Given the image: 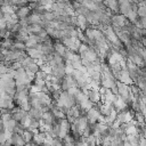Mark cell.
Listing matches in <instances>:
<instances>
[{
	"instance_id": "obj_21",
	"label": "cell",
	"mask_w": 146,
	"mask_h": 146,
	"mask_svg": "<svg viewBox=\"0 0 146 146\" xmlns=\"http://www.w3.org/2000/svg\"><path fill=\"white\" fill-rule=\"evenodd\" d=\"M0 9H1V11L3 14H14L16 11L17 7H15V6L10 5V3H2L0 6Z\"/></svg>"
},
{
	"instance_id": "obj_14",
	"label": "cell",
	"mask_w": 146,
	"mask_h": 146,
	"mask_svg": "<svg viewBox=\"0 0 146 146\" xmlns=\"http://www.w3.org/2000/svg\"><path fill=\"white\" fill-rule=\"evenodd\" d=\"M75 17H76V26L80 27L82 31H84L88 27V23H87L86 16L81 15V14H78V15H75Z\"/></svg>"
},
{
	"instance_id": "obj_20",
	"label": "cell",
	"mask_w": 146,
	"mask_h": 146,
	"mask_svg": "<svg viewBox=\"0 0 146 146\" xmlns=\"http://www.w3.org/2000/svg\"><path fill=\"white\" fill-rule=\"evenodd\" d=\"M130 146H138V141H139V135L136 133V135H127L125 138H124ZM123 139V140H124Z\"/></svg>"
},
{
	"instance_id": "obj_35",
	"label": "cell",
	"mask_w": 146,
	"mask_h": 146,
	"mask_svg": "<svg viewBox=\"0 0 146 146\" xmlns=\"http://www.w3.org/2000/svg\"><path fill=\"white\" fill-rule=\"evenodd\" d=\"M92 2H95V3H99V2H102L103 0H91Z\"/></svg>"
},
{
	"instance_id": "obj_31",
	"label": "cell",
	"mask_w": 146,
	"mask_h": 146,
	"mask_svg": "<svg viewBox=\"0 0 146 146\" xmlns=\"http://www.w3.org/2000/svg\"><path fill=\"white\" fill-rule=\"evenodd\" d=\"M132 119L136 120V121L139 122V123L145 122V115H144L143 113H140L139 111H133V117H132Z\"/></svg>"
},
{
	"instance_id": "obj_4",
	"label": "cell",
	"mask_w": 146,
	"mask_h": 146,
	"mask_svg": "<svg viewBox=\"0 0 146 146\" xmlns=\"http://www.w3.org/2000/svg\"><path fill=\"white\" fill-rule=\"evenodd\" d=\"M99 110H98V106L96 105V104H94V106L90 108V110H88L87 112H86V117H87V120H88V123L89 124H94V123H96L97 121H98V116H99Z\"/></svg>"
},
{
	"instance_id": "obj_30",
	"label": "cell",
	"mask_w": 146,
	"mask_h": 146,
	"mask_svg": "<svg viewBox=\"0 0 146 146\" xmlns=\"http://www.w3.org/2000/svg\"><path fill=\"white\" fill-rule=\"evenodd\" d=\"M10 50H26V47H25V43L24 42L14 40V43H13Z\"/></svg>"
},
{
	"instance_id": "obj_36",
	"label": "cell",
	"mask_w": 146,
	"mask_h": 146,
	"mask_svg": "<svg viewBox=\"0 0 146 146\" xmlns=\"http://www.w3.org/2000/svg\"><path fill=\"white\" fill-rule=\"evenodd\" d=\"M3 17V13L1 11V9H0V18H2Z\"/></svg>"
},
{
	"instance_id": "obj_19",
	"label": "cell",
	"mask_w": 146,
	"mask_h": 146,
	"mask_svg": "<svg viewBox=\"0 0 146 146\" xmlns=\"http://www.w3.org/2000/svg\"><path fill=\"white\" fill-rule=\"evenodd\" d=\"M26 31H27V33L29 34H36L41 29H43L40 24H38V23H33V24H29L26 27Z\"/></svg>"
},
{
	"instance_id": "obj_12",
	"label": "cell",
	"mask_w": 146,
	"mask_h": 146,
	"mask_svg": "<svg viewBox=\"0 0 146 146\" xmlns=\"http://www.w3.org/2000/svg\"><path fill=\"white\" fill-rule=\"evenodd\" d=\"M50 112L52 113V115H54V117H55L56 120H60V119L66 117V116H65V112H64V110L60 108V107H58L57 105H55V103L51 105V107H50Z\"/></svg>"
},
{
	"instance_id": "obj_25",
	"label": "cell",
	"mask_w": 146,
	"mask_h": 146,
	"mask_svg": "<svg viewBox=\"0 0 146 146\" xmlns=\"http://www.w3.org/2000/svg\"><path fill=\"white\" fill-rule=\"evenodd\" d=\"M31 120H32V116H31V115L29 114V112L26 111V112L24 113V115L22 116V119L19 120V123H21V124H22V125H23V127L26 129V128L30 125V123H31Z\"/></svg>"
},
{
	"instance_id": "obj_29",
	"label": "cell",
	"mask_w": 146,
	"mask_h": 146,
	"mask_svg": "<svg viewBox=\"0 0 146 146\" xmlns=\"http://www.w3.org/2000/svg\"><path fill=\"white\" fill-rule=\"evenodd\" d=\"M22 137H23V139H24L25 144H29V143L32 140V137H33V132L26 128V129H24V131H23V133H22Z\"/></svg>"
},
{
	"instance_id": "obj_1",
	"label": "cell",
	"mask_w": 146,
	"mask_h": 146,
	"mask_svg": "<svg viewBox=\"0 0 146 146\" xmlns=\"http://www.w3.org/2000/svg\"><path fill=\"white\" fill-rule=\"evenodd\" d=\"M55 105H57L58 107L63 108L64 112H66L67 108L72 107L73 105H76L75 104V99L73 96L68 95L66 90H62V92L59 94L58 98L55 100Z\"/></svg>"
},
{
	"instance_id": "obj_32",
	"label": "cell",
	"mask_w": 146,
	"mask_h": 146,
	"mask_svg": "<svg viewBox=\"0 0 146 146\" xmlns=\"http://www.w3.org/2000/svg\"><path fill=\"white\" fill-rule=\"evenodd\" d=\"M24 127L19 123V122H17L16 123V125L14 127V129H13V132H15V133H18V135H22L23 133V131H24Z\"/></svg>"
},
{
	"instance_id": "obj_27",
	"label": "cell",
	"mask_w": 146,
	"mask_h": 146,
	"mask_svg": "<svg viewBox=\"0 0 146 146\" xmlns=\"http://www.w3.org/2000/svg\"><path fill=\"white\" fill-rule=\"evenodd\" d=\"M62 141H63V145H67V146H73V145H75V138H74L72 135H70V132L62 139Z\"/></svg>"
},
{
	"instance_id": "obj_13",
	"label": "cell",
	"mask_w": 146,
	"mask_h": 146,
	"mask_svg": "<svg viewBox=\"0 0 146 146\" xmlns=\"http://www.w3.org/2000/svg\"><path fill=\"white\" fill-rule=\"evenodd\" d=\"M42 120H43V122L44 123H47V124H50V125H52L57 120L54 117V115H52V113L50 112V110L49 111H44L43 113H42V117H41Z\"/></svg>"
},
{
	"instance_id": "obj_28",
	"label": "cell",
	"mask_w": 146,
	"mask_h": 146,
	"mask_svg": "<svg viewBox=\"0 0 146 146\" xmlns=\"http://www.w3.org/2000/svg\"><path fill=\"white\" fill-rule=\"evenodd\" d=\"M81 3H82L87 9H89V10H91V11L97 10V3L92 2L91 0H81Z\"/></svg>"
},
{
	"instance_id": "obj_26",
	"label": "cell",
	"mask_w": 146,
	"mask_h": 146,
	"mask_svg": "<svg viewBox=\"0 0 146 146\" xmlns=\"http://www.w3.org/2000/svg\"><path fill=\"white\" fill-rule=\"evenodd\" d=\"M11 141H13L14 145H24L25 144L22 135H18V133H15V132H13V135H11Z\"/></svg>"
},
{
	"instance_id": "obj_7",
	"label": "cell",
	"mask_w": 146,
	"mask_h": 146,
	"mask_svg": "<svg viewBox=\"0 0 146 146\" xmlns=\"http://www.w3.org/2000/svg\"><path fill=\"white\" fill-rule=\"evenodd\" d=\"M112 105H113V107H114L117 112H120V111H122V110H125V108H128V106H129V105L125 103V100H124L121 96H119V95H115Z\"/></svg>"
},
{
	"instance_id": "obj_6",
	"label": "cell",
	"mask_w": 146,
	"mask_h": 146,
	"mask_svg": "<svg viewBox=\"0 0 146 146\" xmlns=\"http://www.w3.org/2000/svg\"><path fill=\"white\" fill-rule=\"evenodd\" d=\"M129 21L127 19V17L120 13H116V14H113L111 16V25H115V26H119V27H122L124 26Z\"/></svg>"
},
{
	"instance_id": "obj_17",
	"label": "cell",
	"mask_w": 146,
	"mask_h": 146,
	"mask_svg": "<svg viewBox=\"0 0 146 146\" xmlns=\"http://www.w3.org/2000/svg\"><path fill=\"white\" fill-rule=\"evenodd\" d=\"M26 54H27V56H30L31 58H33V59H39V58H41V56H42V52L39 50V49H36V48H26Z\"/></svg>"
},
{
	"instance_id": "obj_2",
	"label": "cell",
	"mask_w": 146,
	"mask_h": 146,
	"mask_svg": "<svg viewBox=\"0 0 146 146\" xmlns=\"http://www.w3.org/2000/svg\"><path fill=\"white\" fill-rule=\"evenodd\" d=\"M115 84H116V88H117V95L121 96L125 100V103L128 105H130V103L135 99L133 96H132V94H131V91H130V84L122 83V82H120L117 80H116Z\"/></svg>"
},
{
	"instance_id": "obj_16",
	"label": "cell",
	"mask_w": 146,
	"mask_h": 146,
	"mask_svg": "<svg viewBox=\"0 0 146 146\" xmlns=\"http://www.w3.org/2000/svg\"><path fill=\"white\" fill-rule=\"evenodd\" d=\"M66 47L59 41V40H57L56 42H54V51H56L58 55H60L63 58H64V55H65V51H66Z\"/></svg>"
},
{
	"instance_id": "obj_24",
	"label": "cell",
	"mask_w": 146,
	"mask_h": 146,
	"mask_svg": "<svg viewBox=\"0 0 146 146\" xmlns=\"http://www.w3.org/2000/svg\"><path fill=\"white\" fill-rule=\"evenodd\" d=\"M29 114L33 117V119H35V120H40L41 117H42V110H40V108H33V107H31L29 111Z\"/></svg>"
},
{
	"instance_id": "obj_33",
	"label": "cell",
	"mask_w": 146,
	"mask_h": 146,
	"mask_svg": "<svg viewBox=\"0 0 146 146\" xmlns=\"http://www.w3.org/2000/svg\"><path fill=\"white\" fill-rule=\"evenodd\" d=\"M26 68H27V70H30V71H31V72H33V73H35V72H38V71L40 70V67H39V65H38V63H36L35 60H34L33 63H31Z\"/></svg>"
},
{
	"instance_id": "obj_22",
	"label": "cell",
	"mask_w": 146,
	"mask_h": 146,
	"mask_svg": "<svg viewBox=\"0 0 146 146\" xmlns=\"http://www.w3.org/2000/svg\"><path fill=\"white\" fill-rule=\"evenodd\" d=\"M133 83L139 88V90H141V91H145V90H146V76L138 75L137 80H136Z\"/></svg>"
},
{
	"instance_id": "obj_23",
	"label": "cell",
	"mask_w": 146,
	"mask_h": 146,
	"mask_svg": "<svg viewBox=\"0 0 146 146\" xmlns=\"http://www.w3.org/2000/svg\"><path fill=\"white\" fill-rule=\"evenodd\" d=\"M24 43H25L26 48H35V46L38 43V39L35 38L34 34H29V38Z\"/></svg>"
},
{
	"instance_id": "obj_18",
	"label": "cell",
	"mask_w": 146,
	"mask_h": 146,
	"mask_svg": "<svg viewBox=\"0 0 146 146\" xmlns=\"http://www.w3.org/2000/svg\"><path fill=\"white\" fill-rule=\"evenodd\" d=\"M26 21H27V23L29 24H33V23H38V24H40L41 23V15H38V14H35V13H30L29 15H27V17H26Z\"/></svg>"
},
{
	"instance_id": "obj_8",
	"label": "cell",
	"mask_w": 146,
	"mask_h": 146,
	"mask_svg": "<svg viewBox=\"0 0 146 146\" xmlns=\"http://www.w3.org/2000/svg\"><path fill=\"white\" fill-rule=\"evenodd\" d=\"M73 86H76L75 80L73 79V76L65 74L64 78L62 79V82H60V89L62 90H67L70 87H73Z\"/></svg>"
},
{
	"instance_id": "obj_3",
	"label": "cell",
	"mask_w": 146,
	"mask_h": 146,
	"mask_svg": "<svg viewBox=\"0 0 146 146\" xmlns=\"http://www.w3.org/2000/svg\"><path fill=\"white\" fill-rule=\"evenodd\" d=\"M59 41L70 50L74 51V52H78V49L81 44V41L75 38V36H64L62 39H59Z\"/></svg>"
},
{
	"instance_id": "obj_10",
	"label": "cell",
	"mask_w": 146,
	"mask_h": 146,
	"mask_svg": "<svg viewBox=\"0 0 146 146\" xmlns=\"http://www.w3.org/2000/svg\"><path fill=\"white\" fill-rule=\"evenodd\" d=\"M86 94H87L88 99H89V100H91L94 104H96V103L100 102V94H99L98 89L89 88V89L87 90V92H86Z\"/></svg>"
},
{
	"instance_id": "obj_15",
	"label": "cell",
	"mask_w": 146,
	"mask_h": 146,
	"mask_svg": "<svg viewBox=\"0 0 146 146\" xmlns=\"http://www.w3.org/2000/svg\"><path fill=\"white\" fill-rule=\"evenodd\" d=\"M78 106H79V108L82 111V113L86 114V112H87L88 110H90V108L94 106V103H92L91 100H89L88 98H86V99H83L82 102H80V103L78 104Z\"/></svg>"
},
{
	"instance_id": "obj_5",
	"label": "cell",
	"mask_w": 146,
	"mask_h": 146,
	"mask_svg": "<svg viewBox=\"0 0 146 146\" xmlns=\"http://www.w3.org/2000/svg\"><path fill=\"white\" fill-rule=\"evenodd\" d=\"M132 117H133V111L125 108V110H122V111L117 112L115 120H117L120 123H125V122L131 121Z\"/></svg>"
},
{
	"instance_id": "obj_34",
	"label": "cell",
	"mask_w": 146,
	"mask_h": 146,
	"mask_svg": "<svg viewBox=\"0 0 146 146\" xmlns=\"http://www.w3.org/2000/svg\"><path fill=\"white\" fill-rule=\"evenodd\" d=\"M1 29H6V21L3 18H0V30Z\"/></svg>"
},
{
	"instance_id": "obj_11",
	"label": "cell",
	"mask_w": 146,
	"mask_h": 146,
	"mask_svg": "<svg viewBox=\"0 0 146 146\" xmlns=\"http://www.w3.org/2000/svg\"><path fill=\"white\" fill-rule=\"evenodd\" d=\"M30 13H31V9H30V7H29L27 5L17 7V9H16V11H15V14H16L18 21H19V19H23V18H26Z\"/></svg>"
},
{
	"instance_id": "obj_9",
	"label": "cell",
	"mask_w": 146,
	"mask_h": 146,
	"mask_svg": "<svg viewBox=\"0 0 146 146\" xmlns=\"http://www.w3.org/2000/svg\"><path fill=\"white\" fill-rule=\"evenodd\" d=\"M117 81H120V82H122V83H125V84H131V83H133L132 79L130 78V75H129V73H128V71H127V67H121V70H120V75H119Z\"/></svg>"
}]
</instances>
